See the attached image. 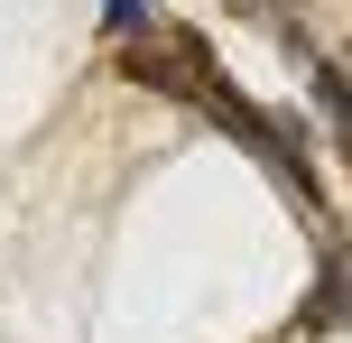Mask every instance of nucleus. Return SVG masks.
Instances as JSON below:
<instances>
[{"label": "nucleus", "instance_id": "f257e3e1", "mask_svg": "<svg viewBox=\"0 0 352 343\" xmlns=\"http://www.w3.org/2000/svg\"><path fill=\"white\" fill-rule=\"evenodd\" d=\"M130 65H140V84H158V93H195V102H204V74H213V65H204V37H186V28H148Z\"/></svg>", "mask_w": 352, "mask_h": 343}, {"label": "nucleus", "instance_id": "f03ea898", "mask_svg": "<svg viewBox=\"0 0 352 343\" xmlns=\"http://www.w3.org/2000/svg\"><path fill=\"white\" fill-rule=\"evenodd\" d=\"M111 28H121V37H148V28H158V10H148V0H111Z\"/></svg>", "mask_w": 352, "mask_h": 343}]
</instances>
